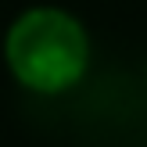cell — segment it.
<instances>
[{"label":"cell","mask_w":147,"mask_h":147,"mask_svg":"<svg viewBox=\"0 0 147 147\" xmlns=\"http://www.w3.org/2000/svg\"><path fill=\"white\" fill-rule=\"evenodd\" d=\"M7 61L25 86L54 93L83 76L86 36L61 11H29L7 32Z\"/></svg>","instance_id":"1"}]
</instances>
